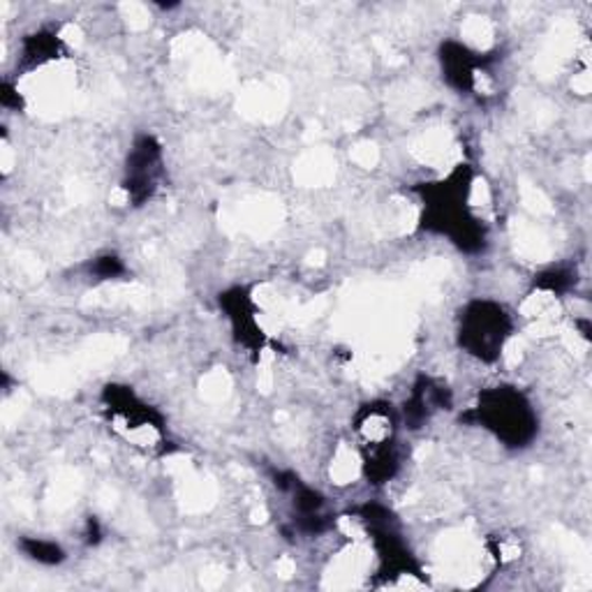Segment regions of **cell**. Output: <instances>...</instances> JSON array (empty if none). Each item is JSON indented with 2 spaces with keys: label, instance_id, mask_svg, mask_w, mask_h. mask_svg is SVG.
Wrapping results in <instances>:
<instances>
[{
  "label": "cell",
  "instance_id": "cell-5",
  "mask_svg": "<svg viewBox=\"0 0 592 592\" xmlns=\"http://www.w3.org/2000/svg\"><path fill=\"white\" fill-rule=\"evenodd\" d=\"M449 389L431 378L421 380L414 389H412V397L405 403V421L417 429L419 424H424L429 421L435 412L446 410L449 408Z\"/></svg>",
  "mask_w": 592,
  "mask_h": 592
},
{
  "label": "cell",
  "instance_id": "cell-4",
  "mask_svg": "<svg viewBox=\"0 0 592 592\" xmlns=\"http://www.w3.org/2000/svg\"><path fill=\"white\" fill-rule=\"evenodd\" d=\"M397 424H399L397 414H393L389 403L382 401L363 405L354 417V431L363 449L397 444Z\"/></svg>",
  "mask_w": 592,
  "mask_h": 592
},
{
  "label": "cell",
  "instance_id": "cell-1",
  "mask_svg": "<svg viewBox=\"0 0 592 592\" xmlns=\"http://www.w3.org/2000/svg\"><path fill=\"white\" fill-rule=\"evenodd\" d=\"M476 421L510 446H525L538 433V417L530 401L514 387H495L479 397Z\"/></svg>",
  "mask_w": 592,
  "mask_h": 592
},
{
  "label": "cell",
  "instance_id": "cell-7",
  "mask_svg": "<svg viewBox=\"0 0 592 592\" xmlns=\"http://www.w3.org/2000/svg\"><path fill=\"white\" fill-rule=\"evenodd\" d=\"M23 551L28 553V558L42 562V565H59V562L66 558L59 544L42 542V540H26Z\"/></svg>",
  "mask_w": 592,
  "mask_h": 592
},
{
  "label": "cell",
  "instance_id": "cell-6",
  "mask_svg": "<svg viewBox=\"0 0 592 592\" xmlns=\"http://www.w3.org/2000/svg\"><path fill=\"white\" fill-rule=\"evenodd\" d=\"M440 59H442L444 77H446V81L451 83V87L459 89V91L472 89L474 74H476V63H474L472 53L465 47L449 42V44L442 47Z\"/></svg>",
  "mask_w": 592,
  "mask_h": 592
},
{
  "label": "cell",
  "instance_id": "cell-8",
  "mask_svg": "<svg viewBox=\"0 0 592 592\" xmlns=\"http://www.w3.org/2000/svg\"><path fill=\"white\" fill-rule=\"evenodd\" d=\"M98 273L102 275V278H111V275H119V273H123V264L119 262V258H100L98 260Z\"/></svg>",
  "mask_w": 592,
  "mask_h": 592
},
{
  "label": "cell",
  "instance_id": "cell-3",
  "mask_svg": "<svg viewBox=\"0 0 592 592\" xmlns=\"http://www.w3.org/2000/svg\"><path fill=\"white\" fill-rule=\"evenodd\" d=\"M162 177V149L153 137L137 139L130 160H128V179L126 190L134 202H144L158 188V179Z\"/></svg>",
  "mask_w": 592,
  "mask_h": 592
},
{
  "label": "cell",
  "instance_id": "cell-2",
  "mask_svg": "<svg viewBox=\"0 0 592 592\" xmlns=\"http://www.w3.org/2000/svg\"><path fill=\"white\" fill-rule=\"evenodd\" d=\"M514 320L495 301H472L459 318V345L479 361L493 363L512 338Z\"/></svg>",
  "mask_w": 592,
  "mask_h": 592
}]
</instances>
